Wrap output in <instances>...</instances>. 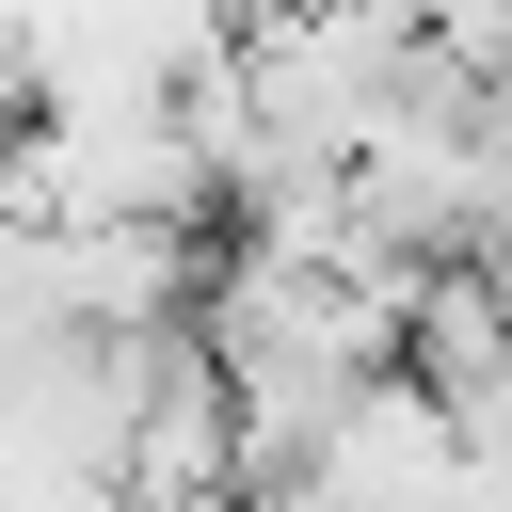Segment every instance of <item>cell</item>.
<instances>
[{
	"mask_svg": "<svg viewBox=\"0 0 512 512\" xmlns=\"http://www.w3.org/2000/svg\"><path fill=\"white\" fill-rule=\"evenodd\" d=\"M112 512H272V496H112Z\"/></svg>",
	"mask_w": 512,
	"mask_h": 512,
	"instance_id": "1",
	"label": "cell"
}]
</instances>
